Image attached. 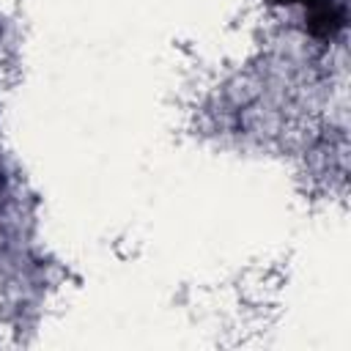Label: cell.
<instances>
[{
    "label": "cell",
    "instance_id": "obj_1",
    "mask_svg": "<svg viewBox=\"0 0 351 351\" xmlns=\"http://www.w3.org/2000/svg\"><path fill=\"white\" fill-rule=\"evenodd\" d=\"M307 27H310L313 36H321V38L335 36V33L343 27V14H340L332 3H324V5H318V8L310 11V16H307Z\"/></svg>",
    "mask_w": 351,
    "mask_h": 351
},
{
    "label": "cell",
    "instance_id": "obj_2",
    "mask_svg": "<svg viewBox=\"0 0 351 351\" xmlns=\"http://www.w3.org/2000/svg\"><path fill=\"white\" fill-rule=\"evenodd\" d=\"M277 3H304V5L313 11V8H318V5H324V3H329V0H277Z\"/></svg>",
    "mask_w": 351,
    "mask_h": 351
}]
</instances>
